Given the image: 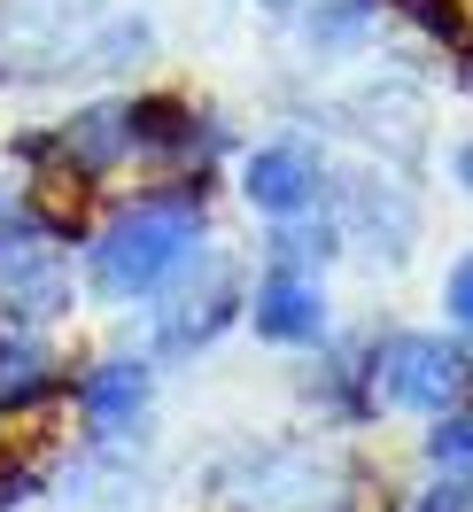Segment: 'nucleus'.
<instances>
[{
    "instance_id": "obj_15",
    "label": "nucleus",
    "mask_w": 473,
    "mask_h": 512,
    "mask_svg": "<svg viewBox=\"0 0 473 512\" xmlns=\"http://www.w3.org/2000/svg\"><path fill=\"white\" fill-rule=\"evenodd\" d=\"M0 512H8V497H0Z\"/></svg>"
},
{
    "instance_id": "obj_2",
    "label": "nucleus",
    "mask_w": 473,
    "mask_h": 512,
    "mask_svg": "<svg viewBox=\"0 0 473 512\" xmlns=\"http://www.w3.org/2000/svg\"><path fill=\"white\" fill-rule=\"evenodd\" d=\"M78 295V218H63L24 171H0V326L55 334Z\"/></svg>"
},
{
    "instance_id": "obj_7",
    "label": "nucleus",
    "mask_w": 473,
    "mask_h": 512,
    "mask_svg": "<svg viewBox=\"0 0 473 512\" xmlns=\"http://www.w3.org/2000/svg\"><path fill=\"white\" fill-rule=\"evenodd\" d=\"M55 404H70V357L55 350V334L0 326V427L47 419Z\"/></svg>"
},
{
    "instance_id": "obj_13",
    "label": "nucleus",
    "mask_w": 473,
    "mask_h": 512,
    "mask_svg": "<svg viewBox=\"0 0 473 512\" xmlns=\"http://www.w3.org/2000/svg\"><path fill=\"white\" fill-rule=\"evenodd\" d=\"M404 8H411V16H419L435 39H458V0H404Z\"/></svg>"
},
{
    "instance_id": "obj_11",
    "label": "nucleus",
    "mask_w": 473,
    "mask_h": 512,
    "mask_svg": "<svg viewBox=\"0 0 473 512\" xmlns=\"http://www.w3.org/2000/svg\"><path fill=\"white\" fill-rule=\"evenodd\" d=\"M442 326L458 342H473V249L450 256V272H442Z\"/></svg>"
},
{
    "instance_id": "obj_9",
    "label": "nucleus",
    "mask_w": 473,
    "mask_h": 512,
    "mask_svg": "<svg viewBox=\"0 0 473 512\" xmlns=\"http://www.w3.org/2000/svg\"><path fill=\"white\" fill-rule=\"evenodd\" d=\"M311 404L318 419H334V427H365L380 412V388H373V342H357V350H318V373H311Z\"/></svg>"
},
{
    "instance_id": "obj_14",
    "label": "nucleus",
    "mask_w": 473,
    "mask_h": 512,
    "mask_svg": "<svg viewBox=\"0 0 473 512\" xmlns=\"http://www.w3.org/2000/svg\"><path fill=\"white\" fill-rule=\"evenodd\" d=\"M256 8H303V0H256Z\"/></svg>"
},
{
    "instance_id": "obj_10",
    "label": "nucleus",
    "mask_w": 473,
    "mask_h": 512,
    "mask_svg": "<svg viewBox=\"0 0 473 512\" xmlns=\"http://www.w3.org/2000/svg\"><path fill=\"white\" fill-rule=\"evenodd\" d=\"M427 466L435 474H473V396L458 412L427 419Z\"/></svg>"
},
{
    "instance_id": "obj_3",
    "label": "nucleus",
    "mask_w": 473,
    "mask_h": 512,
    "mask_svg": "<svg viewBox=\"0 0 473 512\" xmlns=\"http://www.w3.org/2000/svg\"><path fill=\"white\" fill-rule=\"evenodd\" d=\"M373 388L380 412L404 419H442L473 396V342L442 334V326H396L373 342Z\"/></svg>"
},
{
    "instance_id": "obj_8",
    "label": "nucleus",
    "mask_w": 473,
    "mask_h": 512,
    "mask_svg": "<svg viewBox=\"0 0 473 512\" xmlns=\"http://www.w3.org/2000/svg\"><path fill=\"white\" fill-rule=\"evenodd\" d=\"M241 194H249L256 218H303L326 202V163H318L311 140H264L241 156Z\"/></svg>"
},
{
    "instance_id": "obj_12",
    "label": "nucleus",
    "mask_w": 473,
    "mask_h": 512,
    "mask_svg": "<svg viewBox=\"0 0 473 512\" xmlns=\"http://www.w3.org/2000/svg\"><path fill=\"white\" fill-rule=\"evenodd\" d=\"M411 512H473V474H435L411 497Z\"/></svg>"
},
{
    "instance_id": "obj_4",
    "label": "nucleus",
    "mask_w": 473,
    "mask_h": 512,
    "mask_svg": "<svg viewBox=\"0 0 473 512\" xmlns=\"http://www.w3.org/2000/svg\"><path fill=\"white\" fill-rule=\"evenodd\" d=\"M70 412L86 450H132L148 443L156 419V357L148 350H101L70 373Z\"/></svg>"
},
{
    "instance_id": "obj_1",
    "label": "nucleus",
    "mask_w": 473,
    "mask_h": 512,
    "mask_svg": "<svg viewBox=\"0 0 473 512\" xmlns=\"http://www.w3.org/2000/svg\"><path fill=\"white\" fill-rule=\"evenodd\" d=\"M210 256V179H148L78 225V288L101 311H156Z\"/></svg>"
},
{
    "instance_id": "obj_5",
    "label": "nucleus",
    "mask_w": 473,
    "mask_h": 512,
    "mask_svg": "<svg viewBox=\"0 0 473 512\" xmlns=\"http://www.w3.org/2000/svg\"><path fill=\"white\" fill-rule=\"evenodd\" d=\"M249 311V280L225 264V256H202L179 288L156 303V334H148V357H202L218 350L225 326H241Z\"/></svg>"
},
{
    "instance_id": "obj_6",
    "label": "nucleus",
    "mask_w": 473,
    "mask_h": 512,
    "mask_svg": "<svg viewBox=\"0 0 473 512\" xmlns=\"http://www.w3.org/2000/svg\"><path fill=\"white\" fill-rule=\"evenodd\" d=\"M256 342L272 350H326L334 342V303H326V280L303 272V264H264L249 280V311H241Z\"/></svg>"
}]
</instances>
